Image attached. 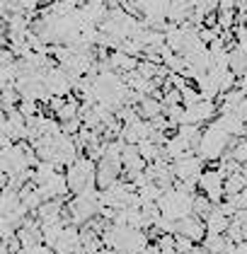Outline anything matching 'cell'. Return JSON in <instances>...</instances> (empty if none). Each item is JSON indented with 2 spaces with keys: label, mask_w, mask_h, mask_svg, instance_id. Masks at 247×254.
Here are the masks:
<instances>
[{
  "label": "cell",
  "mask_w": 247,
  "mask_h": 254,
  "mask_svg": "<svg viewBox=\"0 0 247 254\" xmlns=\"http://www.w3.org/2000/svg\"><path fill=\"white\" fill-rule=\"evenodd\" d=\"M230 140L233 136H228L223 128H221V124L213 119L211 124L204 126V133H201V140H199V148H196V155L204 157V160H221L223 153L228 150Z\"/></svg>",
  "instance_id": "obj_1"
},
{
  "label": "cell",
  "mask_w": 247,
  "mask_h": 254,
  "mask_svg": "<svg viewBox=\"0 0 247 254\" xmlns=\"http://www.w3.org/2000/svg\"><path fill=\"white\" fill-rule=\"evenodd\" d=\"M223 182H226V177H223V172H221V170H216V167L204 170V172H201V177H199V191L209 196L211 203H221V201L226 198Z\"/></svg>",
  "instance_id": "obj_2"
},
{
  "label": "cell",
  "mask_w": 247,
  "mask_h": 254,
  "mask_svg": "<svg viewBox=\"0 0 247 254\" xmlns=\"http://www.w3.org/2000/svg\"><path fill=\"white\" fill-rule=\"evenodd\" d=\"M172 172H174V179H199L201 172H204V157L199 155H187L177 162H172Z\"/></svg>",
  "instance_id": "obj_3"
},
{
  "label": "cell",
  "mask_w": 247,
  "mask_h": 254,
  "mask_svg": "<svg viewBox=\"0 0 247 254\" xmlns=\"http://www.w3.org/2000/svg\"><path fill=\"white\" fill-rule=\"evenodd\" d=\"M177 235H184V237H189L191 242L201 245L204 237H206V223L201 218H196V215H189V218L177 223Z\"/></svg>",
  "instance_id": "obj_4"
},
{
  "label": "cell",
  "mask_w": 247,
  "mask_h": 254,
  "mask_svg": "<svg viewBox=\"0 0 247 254\" xmlns=\"http://www.w3.org/2000/svg\"><path fill=\"white\" fill-rule=\"evenodd\" d=\"M204 223H206V235H226L230 225V218L218 211V206H213V211H211L206 218H204Z\"/></svg>",
  "instance_id": "obj_5"
},
{
  "label": "cell",
  "mask_w": 247,
  "mask_h": 254,
  "mask_svg": "<svg viewBox=\"0 0 247 254\" xmlns=\"http://www.w3.org/2000/svg\"><path fill=\"white\" fill-rule=\"evenodd\" d=\"M138 114H141V119L151 121V119L160 117V114H165V107H163V102H160V99L146 97L143 102H141V104H138Z\"/></svg>",
  "instance_id": "obj_6"
},
{
  "label": "cell",
  "mask_w": 247,
  "mask_h": 254,
  "mask_svg": "<svg viewBox=\"0 0 247 254\" xmlns=\"http://www.w3.org/2000/svg\"><path fill=\"white\" fill-rule=\"evenodd\" d=\"M243 189H247V179L240 175V172H238V175L226 177V182H223V191H226V196L228 194H240Z\"/></svg>",
  "instance_id": "obj_7"
},
{
  "label": "cell",
  "mask_w": 247,
  "mask_h": 254,
  "mask_svg": "<svg viewBox=\"0 0 247 254\" xmlns=\"http://www.w3.org/2000/svg\"><path fill=\"white\" fill-rule=\"evenodd\" d=\"M196 247V242H191L189 237L184 235H174V250L179 254H191V250Z\"/></svg>",
  "instance_id": "obj_8"
},
{
  "label": "cell",
  "mask_w": 247,
  "mask_h": 254,
  "mask_svg": "<svg viewBox=\"0 0 247 254\" xmlns=\"http://www.w3.org/2000/svg\"><path fill=\"white\" fill-rule=\"evenodd\" d=\"M80 128H82V119H71V121H61V131L66 133V136H78L80 133Z\"/></svg>",
  "instance_id": "obj_9"
},
{
  "label": "cell",
  "mask_w": 247,
  "mask_h": 254,
  "mask_svg": "<svg viewBox=\"0 0 247 254\" xmlns=\"http://www.w3.org/2000/svg\"><path fill=\"white\" fill-rule=\"evenodd\" d=\"M182 102H184V107H191V104H199L201 102V92L196 90V87H184L182 90Z\"/></svg>",
  "instance_id": "obj_10"
},
{
  "label": "cell",
  "mask_w": 247,
  "mask_h": 254,
  "mask_svg": "<svg viewBox=\"0 0 247 254\" xmlns=\"http://www.w3.org/2000/svg\"><path fill=\"white\" fill-rule=\"evenodd\" d=\"M17 109L24 114V119H32V117H37V114H41V112H39V104L32 102V99H22Z\"/></svg>",
  "instance_id": "obj_11"
},
{
  "label": "cell",
  "mask_w": 247,
  "mask_h": 254,
  "mask_svg": "<svg viewBox=\"0 0 247 254\" xmlns=\"http://www.w3.org/2000/svg\"><path fill=\"white\" fill-rule=\"evenodd\" d=\"M68 104V97H61V95H54V97L49 99V107H51V112H54V117H56L58 112L63 109Z\"/></svg>",
  "instance_id": "obj_12"
},
{
  "label": "cell",
  "mask_w": 247,
  "mask_h": 254,
  "mask_svg": "<svg viewBox=\"0 0 247 254\" xmlns=\"http://www.w3.org/2000/svg\"><path fill=\"white\" fill-rule=\"evenodd\" d=\"M238 90H243V95L247 97V75H243V78H238V85H235Z\"/></svg>",
  "instance_id": "obj_13"
}]
</instances>
